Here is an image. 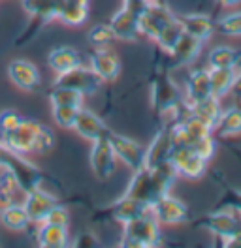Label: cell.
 I'll return each mask as SVG.
<instances>
[{"instance_id": "obj_5", "label": "cell", "mask_w": 241, "mask_h": 248, "mask_svg": "<svg viewBox=\"0 0 241 248\" xmlns=\"http://www.w3.org/2000/svg\"><path fill=\"white\" fill-rule=\"evenodd\" d=\"M170 162L177 177H183L187 181H200L207 171V160L200 156L192 147H173Z\"/></svg>"}, {"instance_id": "obj_38", "label": "cell", "mask_w": 241, "mask_h": 248, "mask_svg": "<svg viewBox=\"0 0 241 248\" xmlns=\"http://www.w3.org/2000/svg\"><path fill=\"white\" fill-rule=\"evenodd\" d=\"M23 121V117L15 111V109H4L0 111V143L10 138V134L19 126V123Z\"/></svg>"}, {"instance_id": "obj_50", "label": "cell", "mask_w": 241, "mask_h": 248, "mask_svg": "<svg viewBox=\"0 0 241 248\" xmlns=\"http://www.w3.org/2000/svg\"><path fill=\"white\" fill-rule=\"evenodd\" d=\"M85 2H89V0H85Z\"/></svg>"}, {"instance_id": "obj_47", "label": "cell", "mask_w": 241, "mask_h": 248, "mask_svg": "<svg viewBox=\"0 0 241 248\" xmlns=\"http://www.w3.org/2000/svg\"><path fill=\"white\" fill-rule=\"evenodd\" d=\"M6 153H8V147L0 143V170H2V164H4V158H6Z\"/></svg>"}, {"instance_id": "obj_49", "label": "cell", "mask_w": 241, "mask_h": 248, "mask_svg": "<svg viewBox=\"0 0 241 248\" xmlns=\"http://www.w3.org/2000/svg\"><path fill=\"white\" fill-rule=\"evenodd\" d=\"M122 2H128V0H122Z\"/></svg>"}, {"instance_id": "obj_11", "label": "cell", "mask_w": 241, "mask_h": 248, "mask_svg": "<svg viewBox=\"0 0 241 248\" xmlns=\"http://www.w3.org/2000/svg\"><path fill=\"white\" fill-rule=\"evenodd\" d=\"M151 213L160 226H183L189 222V207L172 194L162 196L151 207Z\"/></svg>"}, {"instance_id": "obj_39", "label": "cell", "mask_w": 241, "mask_h": 248, "mask_svg": "<svg viewBox=\"0 0 241 248\" xmlns=\"http://www.w3.org/2000/svg\"><path fill=\"white\" fill-rule=\"evenodd\" d=\"M55 147V134L49 126L42 124V130H40V136H38V143H36V155H47L51 149Z\"/></svg>"}, {"instance_id": "obj_36", "label": "cell", "mask_w": 241, "mask_h": 248, "mask_svg": "<svg viewBox=\"0 0 241 248\" xmlns=\"http://www.w3.org/2000/svg\"><path fill=\"white\" fill-rule=\"evenodd\" d=\"M217 23V32L228 38H238L241 36V12H230L224 14Z\"/></svg>"}, {"instance_id": "obj_6", "label": "cell", "mask_w": 241, "mask_h": 248, "mask_svg": "<svg viewBox=\"0 0 241 248\" xmlns=\"http://www.w3.org/2000/svg\"><path fill=\"white\" fill-rule=\"evenodd\" d=\"M2 170L10 171L14 175V179L17 181V185L23 192H29L36 186H42V179H44L42 171L38 170L32 162H29L23 155L12 153L10 149L6 153Z\"/></svg>"}, {"instance_id": "obj_45", "label": "cell", "mask_w": 241, "mask_h": 248, "mask_svg": "<svg viewBox=\"0 0 241 248\" xmlns=\"http://www.w3.org/2000/svg\"><path fill=\"white\" fill-rule=\"evenodd\" d=\"M223 243H224L226 248H241V232L234 233L232 237H228Z\"/></svg>"}, {"instance_id": "obj_37", "label": "cell", "mask_w": 241, "mask_h": 248, "mask_svg": "<svg viewBox=\"0 0 241 248\" xmlns=\"http://www.w3.org/2000/svg\"><path fill=\"white\" fill-rule=\"evenodd\" d=\"M77 109L79 108H72V106H51V115H53L55 124L62 130H72Z\"/></svg>"}, {"instance_id": "obj_9", "label": "cell", "mask_w": 241, "mask_h": 248, "mask_svg": "<svg viewBox=\"0 0 241 248\" xmlns=\"http://www.w3.org/2000/svg\"><path fill=\"white\" fill-rule=\"evenodd\" d=\"M107 140L113 147V153L117 156V160H120L128 170H139L145 166V147H141L138 141L130 140L126 136H120L109 130Z\"/></svg>"}, {"instance_id": "obj_35", "label": "cell", "mask_w": 241, "mask_h": 248, "mask_svg": "<svg viewBox=\"0 0 241 248\" xmlns=\"http://www.w3.org/2000/svg\"><path fill=\"white\" fill-rule=\"evenodd\" d=\"M87 42L90 44L92 49H98V47H111V44L115 42V34L109 23L105 25H94L87 34Z\"/></svg>"}, {"instance_id": "obj_23", "label": "cell", "mask_w": 241, "mask_h": 248, "mask_svg": "<svg viewBox=\"0 0 241 248\" xmlns=\"http://www.w3.org/2000/svg\"><path fill=\"white\" fill-rule=\"evenodd\" d=\"M202 42L196 40L194 36L183 32L181 38L177 40V44L173 46V49L168 53L170 59L173 61V66H189L198 59V55L202 53Z\"/></svg>"}, {"instance_id": "obj_20", "label": "cell", "mask_w": 241, "mask_h": 248, "mask_svg": "<svg viewBox=\"0 0 241 248\" xmlns=\"http://www.w3.org/2000/svg\"><path fill=\"white\" fill-rule=\"evenodd\" d=\"M177 21L181 23L183 31L194 36L202 44H206L217 32V23L206 14H185V16H177Z\"/></svg>"}, {"instance_id": "obj_33", "label": "cell", "mask_w": 241, "mask_h": 248, "mask_svg": "<svg viewBox=\"0 0 241 248\" xmlns=\"http://www.w3.org/2000/svg\"><path fill=\"white\" fill-rule=\"evenodd\" d=\"M190 109H192V113H194L196 117L215 124V121L219 119V115L223 111V106H221V100L211 94V96L200 100V102H196V104H190Z\"/></svg>"}, {"instance_id": "obj_14", "label": "cell", "mask_w": 241, "mask_h": 248, "mask_svg": "<svg viewBox=\"0 0 241 248\" xmlns=\"http://www.w3.org/2000/svg\"><path fill=\"white\" fill-rule=\"evenodd\" d=\"M8 78L23 93H34L42 85L40 70L32 62L21 61V59L12 61L8 64Z\"/></svg>"}, {"instance_id": "obj_10", "label": "cell", "mask_w": 241, "mask_h": 248, "mask_svg": "<svg viewBox=\"0 0 241 248\" xmlns=\"http://www.w3.org/2000/svg\"><path fill=\"white\" fill-rule=\"evenodd\" d=\"M40 130H42V123H36V121H30V119H23L19 123V126L10 134V138L4 141L2 145H6L12 153L27 156L36 151Z\"/></svg>"}, {"instance_id": "obj_16", "label": "cell", "mask_w": 241, "mask_h": 248, "mask_svg": "<svg viewBox=\"0 0 241 248\" xmlns=\"http://www.w3.org/2000/svg\"><path fill=\"white\" fill-rule=\"evenodd\" d=\"M89 66L98 74L102 81H113L120 74V61L111 47L92 49L89 57Z\"/></svg>"}, {"instance_id": "obj_32", "label": "cell", "mask_w": 241, "mask_h": 248, "mask_svg": "<svg viewBox=\"0 0 241 248\" xmlns=\"http://www.w3.org/2000/svg\"><path fill=\"white\" fill-rule=\"evenodd\" d=\"M49 102H51V106H72V108H83L85 96H83L81 93H77V91H74V89L53 85V89L49 91Z\"/></svg>"}, {"instance_id": "obj_13", "label": "cell", "mask_w": 241, "mask_h": 248, "mask_svg": "<svg viewBox=\"0 0 241 248\" xmlns=\"http://www.w3.org/2000/svg\"><path fill=\"white\" fill-rule=\"evenodd\" d=\"M90 168L94 171V175L98 179H109L113 173H115V168H117V156L113 153V147L111 143L105 138H100V140L92 141V149H90Z\"/></svg>"}, {"instance_id": "obj_43", "label": "cell", "mask_w": 241, "mask_h": 248, "mask_svg": "<svg viewBox=\"0 0 241 248\" xmlns=\"http://www.w3.org/2000/svg\"><path fill=\"white\" fill-rule=\"evenodd\" d=\"M74 247H79V248L98 247V239H96L92 233H83V235H79V237L74 241Z\"/></svg>"}, {"instance_id": "obj_40", "label": "cell", "mask_w": 241, "mask_h": 248, "mask_svg": "<svg viewBox=\"0 0 241 248\" xmlns=\"http://www.w3.org/2000/svg\"><path fill=\"white\" fill-rule=\"evenodd\" d=\"M192 149H194L198 155L204 156V158L209 162L211 158L215 156V153H217V138H215V136H206V138H200V140L192 145Z\"/></svg>"}, {"instance_id": "obj_44", "label": "cell", "mask_w": 241, "mask_h": 248, "mask_svg": "<svg viewBox=\"0 0 241 248\" xmlns=\"http://www.w3.org/2000/svg\"><path fill=\"white\" fill-rule=\"evenodd\" d=\"M230 96L236 100V104H241V72L236 74V79L232 83V89H230Z\"/></svg>"}, {"instance_id": "obj_17", "label": "cell", "mask_w": 241, "mask_h": 248, "mask_svg": "<svg viewBox=\"0 0 241 248\" xmlns=\"http://www.w3.org/2000/svg\"><path fill=\"white\" fill-rule=\"evenodd\" d=\"M77 132V136H81L83 140L87 141H96L100 140V138H105L107 134H109V128L105 126V123L96 115V113H92L90 109L87 108H79L77 109V115H75V123H74V128Z\"/></svg>"}, {"instance_id": "obj_29", "label": "cell", "mask_w": 241, "mask_h": 248, "mask_svg": "<svg viewBox=\"0 0 241 248\" xmlns=\"http://www.w3.org/2000/svg\"><path fill=\"white\" fill-rule=\"evenodd\" d=\"M0 224L10 232H23L30 226V218L23 203H14L0 213Z\"/></svg>"}, {"instance_id": "obj_25", "label": "cell", "mask_w": 241, "mask_h": 248, "mask_svg": "<svg viewBox=\"0 0 241 248\" xmlns=\"http://www.w3.org/2000/svg\"><path fill=\"white\" fill-rule=\"evenodd\" d=\"M36 243L42 248H66L70 245L68 230L53 224H36Z\"/></svg>"}, {"instance_id": "obj_27", "label": "cell", "mask_w": 241, "mask_h": 248, "mask_svg": "<svg viewBox=\"0 0 241 248\" xmlns=\"http://www.w3.org/2000/svg\"><path fill=\"white\" fill-rule=\"evenodd\" d=\"M209 68H228L241 72V49L232 46H217L209 53Z\"/></svg>"}, {"instance_id": "obj_26", "label": "cell", "mask_w": 241, "mask_h": 248, "mask_svg": "<svg viewBox=\"0 0 241 248\" xmlns=\"http://www.w3.org/2000/svg\"><path fill=\"white\" fill-rule=\"evenodd\" d=\"M89 19V2L85 0H62L57 21L66 27H81Z\"/></svg>"}, {"instance_id": "obj_34", "label": "cell", "mask_w": 241, "mask_h": 248, "mask_svg": "<svg viewBox=\"0 0 241 248\" xmlns=\"http://www.w3.org/2000/svg\"><path fill=\"white\" fill-rule=\"evenodd\" d=\"M183 27H181V23L177 21V17H175V21L173 23H170L168 27H164L160 34L155 38V44L160 47L164 53H170L173 46L177 44V40L181 38V34H183Z\"/></svg>"}, {"instance_id": "obj_41", "label": "cell", "mask_w": 241, "mask_h": 248, "mask_svg": "<svg viewBox=\"0 0 241 248\" xmlns=\"http://www.w3.org/2000/svg\"><path fill=\"white\" fill-rule=\"evenodd\" d=\"M45 224H53V226H62V228H68V222H70V215H68V209H64L62 205H55L44 220Z\"/></svg>"}, {"instance_id": "obj_8", "label": "cell", "mask_w": 241, "mask_h": 248, "mask_svg": "<svg viewBox=\"0 0 241 248\" xmlns=\"http://www.w3.org/2000/svg\"><path fill=\"white\" fill-rule=\"evenodd\" d=\"M102 79L98 78V74L90 68V66H77L72 68L64 74H59L55 79V85L59 87H68V89H74L77 93H81L83 96H92L100 91L102 87Z\"/></svg>"}, {"instance_id": "obj_42", "label": "cell", "mask_w": 241, "mask_h": 248, "mask_svg": "<svg viewBox=\"0 0 241 248\" xmlns=\"http://www.w3.org/2000/svg\"><path fill=\"white\" fill-rule=\"evenodd\" d=\"M219 207L232 209L234 213H238L241 217V190H228L223 196V202L219 203Z\"/></svg>"}, {"instance_id": "obj_30", "label": "cell", "mask_w": 241, "mask_h": 248, "mask_svg": "<svg viewBox=\"0 0 241 248\" xmlns=\"http://www.w3.org/2000/svg\"><path fill=\"white\" fill-rule=\"evenodd\" d=\"M236 70H228V68H209V83H211V94L217 96L219 100H223L228 96L232 83L236 79Z\"/></svg>"}, {"instance_id": "obj_15", "label": "cell", "mask_w": 241, "mask_h": 248, "mask_svg": "<svg viewBox=\"0 0 241 248\" xmlns=\"http://www.w3.org/2000/svg\"><path fill=\"white\" fill-rule=\"evenodd\" d=\"M115 40H122V42H136L138 38H141L139 32V19H138V12L132 6L122 4L119 12L111 17L109 21Z\"/></svg>"}, {"instance_id": "obj_22", "label": "cell", "mask_w": 241, "mask_h": 248, "mask_svg": "<svg viewBox=\"0 0 241 248\" xmlns=\"http://www.w3.org/2000/svg\"><path fill=\"white\" fill-rule=\"evenodd\" d=\"M211 96V83H209V68H198L192 70L187 78V85L183 91V98L189 104H196L204 98Z\"/></svg>"}, {"instance_id": "obj_24", "label": "cell", "mask_w": 241, "mask_h": 248, "mask_svg": "<svg viewBox=\"0 0 241 248\" xmlns=\"http://www.w3.org/2000/svg\"><path fill=\"white\" fill-rule=\"evenodd\" d=\"M83 64V57L81 53L75 49V47L70 46H59L55 47L49 55H47V66L59 76V74H64L72 68H77Z\"/></svg>"}, {"instance_id": "obj_21", "label": "cell", "mask_w": 241, "mask_h": 248, "mask_svg": "<svg viewBox=\"0 0 241 248\" xmlns=\"http://www.w3.org/2000/svg\"><path fill=\"white\" fill-rule=\"evenodd\" d=\"M149 211H151V207H147L145 203L138 202L134 198L122 194V198H119L113 205L107 207V217L111 218L113 222H119L120 226H122V224H126V222H130V220H134V218L141 217V215H145V213H149Z\"/></svg>"}, {"instance_id": "obj_28", "label": "cell", "mask_w": 241, "mask_h": 248, "mask_svg": "<svg viewBox=\"0 0 241 248\" xmlns=\"http://www.w3.org/2000/svg\"><path fill=\"white\" fill-rule=\"evenodd\" d=\"M60 2L62 0H21L23 10L29 14L32 19L42 21L44 25L57 19Z\"/></svg>"}, {"instance_id": "obj_31", "label": "cell", "mask_w": 241, "mask_h": 248, "mask_svg": "<svg viewBox=\"0 0 241 248\" xmlns=\"http://www.w3.org/2000/svg\"><path fill=\"white\" fill-rule=\"evenodd\" d=\"M17 194H25L10 171L0 170V213L17 202Z\"/></svg>"}, {"instance_id": "obj_48", "label": "cell", "mask_w": 241, "mask_h": 248, "mask_svg": "<svg viewBox=\"0 0 241 248\" xmlns=\"http://www.w3.org/2000/svg\"><path fill=\"white\" fill-rule=\"evenodd\" d=\"M147 2H166V0H147Z\"/></svg>"}, {"instance_id": "obj_4", "label": "cell", "mask_w": 241, "mask_h": 248, "mask_svg": "<svg viewBox=\"0 0 241 248\" xmlns=\"http://www.w3.org/2000/svg\"><path fill=\"white\" fill-rule=\"evenodd\" d=\"M175 14L166 6V2H147L143 10L138 14L139 19V32L141 36L155 42L160 31L175 21Z\"/></svg>"}, {"instance_id": "obj_2", "label": "cell", "mask_w": 241, "mask_h": 248, "mask_svg": "<svg viewBox=\"0 0 241 248\" xmlns=\"http://www.w3.org/2000/svg\"><path fill=\"white\" fill-rule=\"evenodd\" d=\"M160 243V224L153 213H145L122 224V241L120 247L128 248H151L158 247Z\"/></svg>"}, {"instance_id": "obj_46", "label": "cell", "mask_w": 241, "mask_h": 248, "mask_svg": "<svg viewBox=\"0 0 241 248\" xmlns=\"http://www.w3.org/2000/svg\"><path fill=\"white\" fill-rule=\"evenodd\" d=\"M223 8H236V6H240L241 0H217Z\"/></svg>"}, {"instance_id": "obj_1", "label": "cell", "mask_w": 241, "mask_h": 248, "mask_svg": "<svg viewBox=\"0 0 241 248\" xmlns=\"http://www.w3.org/2000/svg\"><path fill=\"white\" fill-rule=\"evenodd\" d=\"M132 179L126 186L124 196H130L138 202L153 207L162 196L170 194L173 183L177 181V173L173 170L172 162L160 166H143L132 171Z\"/></svg>"}, {"instance_id": "obj_7", "label": "cell", "mask_w": 241, "mask_h": 248, "mask_svg": "<svg viewBox=\"0 0 241 248\" xmlns=\"http://www.w3.org/2000/svg\"><path fill=\"white\" fill-rule=\"evenodd\" d=\"M206 232L213 233L221 243L232 237L234 233L241 232V217L232 209L219 207V211H211L198 222Z\"/></svg>"}, {"instance_id": "obj_18", "label": "cell", "mask_w": 241, "mask_h": 248, "mask_svg": "<svg viewBox=\"0 0 241 248\" xmlns=\"http://www.w3.org/2000/svg\"><path fill=\"white\" fill-rule=\"evenodd\" d=\"M173 151V140H172V128L162 126L156 136L153 138L149 147L145 149V166H160L170 162V156Z\"/></svg>"}, {"instance_id": "obj_3", "label": "cell", "mask_w": 241, "mask_h": 248, "mask_svg": "<svg viewBox=\"0 0 241 248\" xmlns=\"http://www.w3.org/2000/svg\"><path fill=\"white\" fill-rule=\"evenodd\" d=\"M183 93L175 81L170 78L166 70H158L151 81V106L158 113V117H164L173 108H177L183 102Z\"/></svg>"}, {"instance_id": "obj_12", "label": "cell", "mask_w": 241, "mask_h": 248, "mask_svg": "<svg viewBox=\"0 0 241 248\" xmlns=\"http://www.w3.org/2000/svg\"><path fill=\"white\" fill-rule=\"evenodd\" d=\"M57 198L49 192H45L42 186H36L23 196V207L30 218V226L42 224L47 217V213L57 205Z\"/></svg>"}, {"instance_id": "obj_19", "label": "cell", "mask_w": 241, "mask_h": 248, "mask_svg": "<svg viewBox=\"0 0 241 248\" xmlns=\"http://www.w3.org/2000/svg\"><path fill=\"white\" fill-rule=\"evenodd\" d=\"M213 136L223 140H232L241 136V104L223 108L219 119L213 124Z\"/></svg>"}]
</instances>
